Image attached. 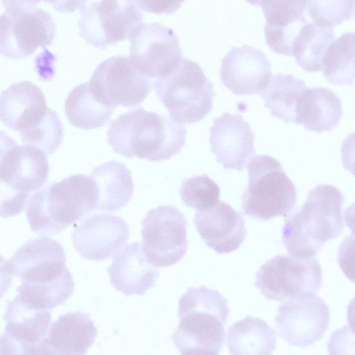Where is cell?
<instances>
[{
    "mask_svg": "<svg viewBox=\"0 0 355 355\" xmlns=\"http://www.w3.org/2000/svg\"><path fill=\"white\" fill-rule=\"evenodd\" d=\"M186 137L184 125L143 107L119 115L107 131V142L114 153L151 162L166 160L179 153Z\"/></svg>",
    "mask_w": 355,
    "mask_h": 355,
    "instance_id": "1",
    "label": "cell"
},
{
    "mask_svg": "<svg viewBox=\"0 0 355 355\" xmlns=\"http://www.w3.org/2000/svg\"><path fill=\"white\" fill-rule=\"evenodd\" d=\"M343 202L341 191L332 185L319 184L311 190L282 228V241L289 255L313 257L327 241L340 235L344 228Z\"/></svg>",
    "mask_w": 355,
    "mask_h": 355,
    "instance_id": "2",
    "label": "cell"
},
{
    "mask_svg": "<svg viewBox=\"0 0 355 355\" xmlns=\"http://www.w3.org/2000/svg\"><path fill=\"white\" fill-rule=\"evenodd\" d=\"M97 202L95 181L90 176L73 175L31 195L26 214L33 232L51 235L85 217L96 209Z\"/></svg>",
    "mask_w": 355,
    "mask_h": 355,
    "instance_id": "3",
    "label": "cell"
},
{
    "mask_svg": "<svg viewBox=\"0 0 355 355\" xmlns=\"http://www.w3.org/2000/svg\"><path fill=\"white\" fill-rule=\"evenodd\" d=\"M230 309L225 297L206 286L188 288L179 299L180 323L171 338L179 351L218 352L225 343Z\"/></svg>",
    "mask_w": 355,
    "mask_h": 355,
    "instance_id": "4",
    "label": "cell"
},
{
    "mask_svg": "<svg viewBox=\"0 0 355 355\" xmlns=\"http://www.w3.org/2000/svg\"><path fill=\"white\" fill-rule=\"evenodd\" d=\"M4 141L0 164L1 218L19 214L29 193L40 189L49 174V162L42 150L18 146L6 135Z\"/></svg>",
    "mask_w": 355,
    "mask_h": 355,
    "instance_id": "5",
    "label": "cell"
},
{
    "mask_svg": "<svg viewBox=\"0 0 355 355\" xmlns=\"http://www.w3.org/2000/svg\"><path fill=\"white\" fill-rule=\"evenodd\" d=\"M248 184L242 195L244 214L259 220L287 216L297 202L295 187L282 164L267 155L249 162Z\"/></svg>",
    "mask_w": 355,
    "mask_h": 355,
    "instance_id": "6",
    "label": "cell"
},
{
    "mask_svg": "<svg viewBox=\"0 0 355 355\" xmlns=\"http://www.w3.org/2000/svg\"><path fill=\"white\" fill-rule=\"evenodd\" d=\"M153 87L171 118L178 123L202 120L211 110L214 87L196 62L183 58L166 76L156 78Z\"/></svg>",
    "mask_w": 355,
    "mask_h": 355,
    "instance_id": "7",
    "label": "cell"
},
{
    "mask_svg": "<svg viewBox=\"0 0 355 355\" xmlns=\"http://www.w3.org/2000/svg\"><path fill=\"white\" fill-rule=\"evenodd\" d=\"M6 8L0 17V52L9 58H24L40 46L49 45L55 24L46 10L35 1H2Z\"/></svg>",
    "mask_w": 355,
    "mask_h": 355,
    "instance_id": "8",
    "label": "cell"
},
{
    "mask_svg": "<svg viewBox=\"0 0 355 355\" xmlns=\"http://www.w3.org/2000/svg\"><path fill=\"white\" fill-rule=\"evenodd\" d=\"M322 269L316 258L277 255L261 265L255 286L269 300L284 302L314 295L321 286Z\"/></svg>",
    "mask_w": 355,
    "mask_h": 355,
    "instance_id": "9",
    "label": "cell"
},
{
    "mask_svg": "<svg viewBox=\"0 0 355 355\" xmlns=\"http://www.w3.org/2000/svg\"><path fill=\"white\" fill-rule=\"evenodd\" d=\"M142 20V10L136 1H94L80 9V35L88 44L105 49L130 39Z\"/></svg>",
    "mask_w": 355,
    "mask_h": 355,
    "instance_id": "10",
    "label": "cell"
},
{
    "mask_svg": "<svg viewBox=\"0 0 355 355\" xmlns=\"http://www.w3.org/2000/svg\"><path fill=\"white\" fill-rule=\"evenodd\" d=\"M89 83L94 96L114 108L139 105L152 87L150 78L140 71L130 58L120 55L102 61Z\"/></svg>",
    "mask_w": 355,
    "mask_h": 355,
    "instance_id": "11",
    "label": "cell"
},
{
    "mask_svg": "<svg viewBox=\"0 0 355 355\" xmlns=\"http://www.w3.org/2000/svg\"><path fill=\"white\" fill-rule=\"evenodd\" d=\"M142 249L147 261L156 267L178 263L188 249L187 220L173 206L149 210L141 220Z\"/></svg>",
    "mask_w": 355,
    "mask_h": 355,
    "instance_id": "12",
    "label": "cell"
},
{
    "mask_svg": "<svg viewBox=\"0 0 355 355\" xmlns=\"http://www.w3.org/2000/svg\"><path fill=\"white\" fill-rule=\"evenodd\" d=\"M62 245L46 236L33 239L21 245L8 260L1 263V273L10 279L17 276L21 283L40 285L53 282L69 269Z\"/></svg>",
    "mask_w": 355,
    "mask_h": 355,
    "instance_id": "13",
    "label": "cell"
},
{
    "mask_svg": "<svg viewBox=\"0 0 355 355\" xmlns=\"http://www.w3.org/2000/svg\"><path fill=\"white\" fill-rule=\"evenodd\" d=\"M130 55L134 64L149 78L172 73L184 58L178 37L159 23L142 24L130 37Z\"/></svg>",
    "mask_w": 355,
    "mask_h": 355,
    "instance_id": "14",
    "label": "cell"
},
{
    "mask_svg": "<svg viewBox=\"0 0 355 355\" xmlns=\"http://www.w3.org/2000/svg\"><path fill=\"white\" fill-rule=\"evenodd\" d=\"M279 337L290 345L304 347L319 341L330 322L329 309L319 296L282 302L275 318Z\"/></svg>",
    "mask_w": 355,
    "mask_h": 355,
    "instance_id": "15",
    "label": "cell"
},
{
    "mask_svg": "<svg viewBox=\"0 0 355 355\" xmlns=\"http://www.w3.org/2000/svg\"><path fill=\"white\" fill-rule=\"evenodd\" d=\"M4 320L1 355H38L40 347L48 335L51 313L27 308L17 295L7 302Z\"/></svg>",
    "mask_w": 355,
    "mask_h": 355,
    "instance_id": "16",
    "label": "cell"
},
{
    "mask_svg": "<svg viewBox=\"0 0 355 355\" xmlns=\"http://www.w3.org/2000/svg\"><path fill=\"white\" fill-rule=\"evenodd\" d=\"M220 79L232 93H261L271 78L270 62L266 53L249 45L232 47L221 61Z\"/></svg>",
    "mask_w": 355,
    "mask_h": 355,
    "instance_id": "17",
    "label": "cell"
},
{
    "mask_svg": "<svg viewBox=\"0 0 355 355\" xmlns=\"http://www.w3.org/2000/svg\"><path fill=\"white\" fill-rule=\"evenodd\" d=\"M128 224L112 214H95L87 218L72 234L78 254L89 260L103 261L118 252L129 238Z\"/></svg>",
    "mask_w": 355,
    "mask_h": 355,
    "instance_id": "18",
    "label": "cell"
},
{
    "mask_svg": "<svg viewBox=\"0 0 355 355\" xmlns=\"http://www.w3.org/2000/svg\"><path fill=\"white\" fill-rule=\"evenodd\" d=\"M211 150L225 169L243 171L254 154V136L241 116L225 112L209 128Z\"/></svg>",
    "mask_w": 355,
    "mask_h": 355,
    "instance_id": "19",
    "label": "cell"
},
{
    "mask_svg": "<svg viewBox=\"0 0 355 355\" xmlns=\"http://www.w3.org/2000/svg\"><path fill=\"white\" fill-rule=\"evenodd\" d=\"M50 112L42 91L29 81L14 83L1 94V121L21 137L37 130Z\"/></svg>",
    "mask_w": 355,
    "mask_h": 355,
    "instance_id": "20",
    "label": "cell"
},
{
    "mask_svg": "<svg viewBox=\"0 0 355 355\" xmlns=\"http://www.w3.org/2000/svg\"><path fill=\"white\" fill-rule=\"evenodd\" d=\"M193 224L207 245L218 254L235 251L247 236L241 213L221 200L210 209L197 211Z\"/></svg>",
    "mask_w": 355,
    "mask_h": 355,
    "instance_id": "21",
    "label": "cell"
},
{
    "mask_svg": "<svg viewBox=\"0 0 355 355\" xmlns=\"http://www.w3.org/2000/svg\"><path fill=\"white\" fill-rule=\"evenodd\" d=\"M250 3L263 10L268 46L276 53L291 55L294 42L308 22L304 16L307 1L258 0Z\"/></svg>",
    "mask_w": 355,
    "mask_h": 355,
    "instance_id": "22",
    "label": "cell"
},
{
    "mask_svg": "<svg viewBox=\"0 0 355 355\" xmlns=\"http://www.w3.org/2000/svg\"><path fill=\"white\" fill-rule=\"evenodd\" d=\"M96 336L97 329L88 313L70 312L51 324L38 355H85Z\"/></svg>",
    "mask_w": 355,
    "mask_h": 355,
    "instance_id": "23",
    "label": "cell"
},
{
    "mask_svg": "<svg viewBox=\"0 0 355 355\" xmlns=\"http://www.w3.org/2000/svg\"><path fill=\"white\" fill-rule=\"evenodd\" d=\"M107 272L114 288L126 295H144L159 275L157 268L147 261L142 244L138 241L116 252Z\"/></svg>",
    "mask_w": 355,
    "mask_h": 355,
    "instance_id": "24",
    "label": "cell"
},
{
    "mask_svg": "<svg viewBox=\"0 0 355 355\" xmlns=\"http://www.w3.org/2000/svg\"><path fill=\"white\" fill-rule=\"evenodd\" d=\"M343 114L340 98L329 88H307L296 111L297 124L317 132L331 130Z\"/></svg>",
    "mask_w": 355,
    "mask_h": 355,
    "instance_id": "25",
    "label": "cell"
},
{
    "mask_svg": "<svg viewBox=\"0 0 355 355\" xmlns=\"http://www.w3.org/2000/svg\"><path fill=\"white\" fill-rule=\"evenodd\" d=\"M90 177L98 189L96 209L114 212L125 206L134 191V183L130 171L115 160L98 165Z\"/></svg>",
    "mask_w": 355,
    "mask_h": 355,
    "instance_id": "26",
    "label": "cell"
},
{
    "mask_svg": "<svg viewBox=\"0 0 355 355\" xmlns=\"http://www.w3.org/2000/svg\"><path fill=\"white\" fill-rule=\"evenodd\" d=\"M227 345L232 355H272L275 331L263 320L246 316L229 327Z\"/></svg>",
    "mask_w": 355,
    "mask_h": 355,
    "instance_id": "27",
    "label": "cell"
},
{
    "mask_svg": "<svg viewBox=\"0 0 355 355\" xmlns=\"http://www.w3.org/2000/svg\"><path fill=\"white\" fill-rule=\"evenodd\" d=\"M304 80L292 74L277 73L261 93L272 115L285 123L296 122V111L307 89Z\"/></svg>",
    "mask_w": 355,
    "mask_h": 355,
    "instance_id": "28",
    "label": "cell"
},
{
    "mask_svg": "<svg viewBox=\"0 0 355 355\" xmlns=\"http://www.w3.org/2000/svg\"><path fill=\"white\" fill-rule=\"evenodd\" d=\"M65 114L74 126L94 129L103 126L112 118L114 108L99 102L93 95L89 82L76 86L64 103Z\"/></svg>",
    "mask_w": 355,
    "mask_h": 355,
    "instance_id": "29",
    "label": "cell"
},
{
    "mask_svg": "<svg viewBox=\"0 0 355 355\" xmlns=\"http://www.w3.org/2000/svg\"><path fill=\"white\" fill-rule=\"evenodd\" d=\"M334 40L335 34L331 28L308 21L294 42L292 55L304 70L309 72L322 70L324 56Z\"/></svg>",
    "mask_w": 355,
    "mask_h": 355,
    "instance_id": "30",
    "label": "cell"
},
{
    "mask_svg": "<svg viewBox=\"0 0 355 355\" xmlns=\"http://www.w3.org/2000/svg\"><path fill=\"white\" fill-rule=\"evenodd\" d=\"M322 70L332 84L345 85L355 82V33L347 32L329 45L322 60Z\"/></svg>",
    "mask_w": 355,
    "mask_h": 355,
    "instance_id": "31",
    "label": "cell"
},
{
    "mask_svg": "<svg viewBox=\"0 0 355 355\" xmlns=\"http://www.w3.org/2000/svg\"><path fill=\"white\" fill-rule=\"evenodd\" d=\"M74 282L69 270L53 282L32 285L21 283L17 288L18 297L28 309L48 311L62 304L73 293Z\"/></svg>",
    "mask_w": 355,
    "mask_h": 355,
    "instance_id": "32",
    "label": "cell"
},
{
    "mask_svg": "<svg viewBox=\"0 0 355 355\" xmlns=\"http://www.w3.org/2000/svg\"><path fill=\"white\" fill-rule=\"evenodd\" d=\"M180 193L184 204L197 211L210 209L220 201L218 185L206 174L184 180Z\"/></svg>",
    "mask_w": 355,
    "mask_h": 355,
    "instance_id": "33",
    "label": "cell"
},
{
    "mask_svg": "<svg viewBox=\"0 0 355 355\" xmlns=\"http://www.w3.org/2000/svg\"><path fill=\"white\" fill-rule=\"evenodd\" d=\"M355 11V1H308L306 12L313 23L331 28L350 19Z\"/></svg>",
    "mask_w": 355,
    "mask_h": 355,
    "instance_id": "34",
    "label": "cell"
},
{
    "mask_svg": "<svg viewBox=\"0 0 355 355\" xmlns=\"http://www.w3.org/2000/svg\"><path fill=\"white\" fill-rule=\"evenodd\" d=\"M329 355H355V333L347 326L334 331L327 343Z\"/></svg>",
    "mask_w": 355,
    "mask_h": 355,
    "instance_id": "35",
    "label": "cell"
},
{
    "mask_svg": "<svg viewBox=\"0 0 355 355\" xmlns=\"http://www.w3.org/2000/svg\"><path fill=\"white\" fill-rule=\"evenodd\" d=\"M337 259L345 276L355 284V236L348 235L340 243Z\"/></svg>",
    "mask_w": 355,
    "mask_h": 355,
    "instance_id": "36",
    "label": "cell"
},
{
    "mask_svg": "<svg viewBox=\"0 0 355 355\" xmlns=\"http://www.w3.org/2000/svg\"><path fill=\"white\" fill-rule=\"evenodd\" d=\"M340 152L344 168L355 175V132L345 139Z\"/></svg>",
    "mask_w": 355,
    "mask_h": 355,
    "instance_id": "37",
    "label": "cell"
},
{
    "mask_svg": "<svg viewBox=\"0 0 355 355\" xmlns=\"http://www.w3.org/2000/svg\"><path fill=\"white\" fill-rule=\"evenodd\" d=\"M141 10L155 13H172L181 5L179 1H136Z\"/></svg>",
    "mask_w": 355,
    "mask_h": 355,
    "instance_id": "38",
    "label": "cell"
},
{
    "mask_svg": "<svg viewBox=\"0 0 355 355\" xmlns=\"http://www.w3.org/2000/svg\"><path fill=\"white\" fill-rule=\"evenodd\" d=\"M345 221L353 236H355V202L345 209Z\"/></svg>",
    "mask_w": 355,
    "mask_h": 355,
    "instance_id": "39",
    "label": "cell"
},
{
    "mask_svg": "<svg viewBox=\"0 0 355 355\" xmlns=\"http://www.w3.org/2000/svg\"><path fill=\"white\" fill-rule=\"evenodd\" d=\"M180 352L181 355H218V352L205 349H186Z\"/></svg>",
    "mask_w": 355,
    "mask_h": 355,
    "instance_id": "40",
    "label": "cell"
}]
</instances>
